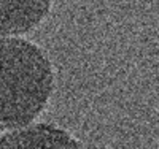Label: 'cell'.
Segmentation results:
<instances>
[{
  "label": "cell",
  "instance_id": "6da1fadb",
  "mask_svg": "<svg viewBox=\"0 0 159 149\" xmlns=\"http://www.w3.org/2000/svg\"><path fill=\"white\" fill-rule=\"evenodd\" d=\"M54 89L43 49L25 38H0V132L30 125Z\"/></svg>",
  "mask_w": 159,
  "mask_h": 149
},
{
  "label": "cell",
  "instance_id": "3957f363",
  "mask_svg": "<svg viewBox=\"0 0 159 149\" xmlns=\"http://www.w3.org/2000/svg\"><path fill=\"white\" fill-rule=\"evenodd\" d=\"M51 10V2L45 0H22V2H0V38L22 35L34 30Z\"/></svg>",
  "mask_w": 159,
  "mask_h": 149
},
{
  "label": "cell",
  "instance_id": "7a4b0ae2",
  "mask_svg": "<svg viewBox=\"0 0 159 149\" xmlns=\"http://www.w3.org/2000/svg\"><path fill=\"white\" fill-rule=\"evenodd\" d=\"M0 149H86L72 133L54 124H32L0 138Z\"/></svg>",
  "mask_w": 159,
  "mask_h": 149
}]
</instances>
